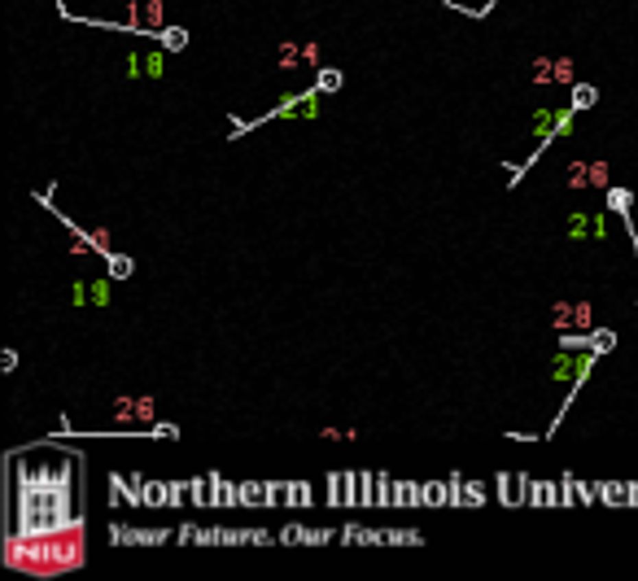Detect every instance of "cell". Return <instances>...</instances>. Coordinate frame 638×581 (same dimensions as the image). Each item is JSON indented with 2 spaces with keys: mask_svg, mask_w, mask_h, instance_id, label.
<instances>
[{
  "mask_svg": "<svg viewBox=\"0 0 638 581\" xmlns=\"http://www.w3.org/2000/svg\"><path fill=\"white\" fill-rule=\"evenodd\" d=\"M84 455L53 459V464H18L9 455L14 477H9V538H44V533L79 525L75 498H70V464Z\"/></svg>",
  "mask_w": 638,
  "mask_h": 581,
  "instance_id": "1",
  "label": "cell"
},
{
  "mask_svg": "<svg viewBox=\"0 0 638 581\" xmlns=\"http://www.w3.org/2000/svg\"><path fill=\"white\" fill-rule=\"evenodd\" d=\"M315 114H319V88H302V92H293V97H285V101L276 105V110H267L263 118H250V123H232V136L254 132V127L271 123V118H315Z\"/></svg>",
  "mask_w": 638,
  "mask_h": 581,
  "instance_id": "2",
  "label": "cell"
},
{
  "mask_svg": "<svg viewBox=\"0 0 638 581\" xmlns=\"http://www.w3.org/2000/svg\"><path fill=\"white\" fill-rule=\"evenodd\" d=\"M599 101V88L595 83H573V110H590Z\"/></svg>",
  "mask_w": 638,
  "mask_h": 581,
  "instance_id": "3",
  "label": "cell"
},
{
  "mask_svg": "<svg viewBox=\"0 0 638 581\" xmlns=\"http://www.w3.org/2000/svg\"><path fill=\"white\" fill-rule=\"evenodd\" d=\"M162 49H171V53H180V49H188V31H180V27H162Z\"/></svg>",
  "mask_w": 638,
  "mask_h": 581,
  "instance_id": "4",
  "label": "cell"
},
{
  "mask_svg": "<svg viewBox=\"0 0 638 581\" xmlns=\"http://www.w3.org/2000/svg\"><path fill=\"white\" fill-rule=\"evenodd\" d=\"M442 503H451V485L429 481V485H424V507H442Z\"/></svg>",
  "mask_w": 638,
  "mask_h": 581,
  "instance_id": "5",
  "label": "cell"
},
{
  "mask_svg": "<svg viewBox=\"0 0 638 581\" xmlns=\"http://www.w3.org/2000/svg\"><path fill=\"white\" fill-rule=\"evenodd\" d=\"M315 88H319V92H337V88H341V70L324 66V70L315 75Z\"/></svg>",
  "mask_w": 638,
  "mask_h": 581,
  "instance_id": "6",
  "label": "cell"
},
{
  "mask_svg": "<svg viewBox=\"0 0 638 581\" xmlns=\"http://www.w3.org/2000/svg\"><path fill=\"white\" fill-rule=\"evenodd\" d=\"M158 503H171L167 485H162V481H145V507H158Z\"/></svg>",
  "mask_w": 638,
  "mask_h": 581,
  "instance_id": "7",
  "label": "cell"
},
{
  "mask_svg": "<svg viewBox=\"0 0 638 581\" xmlns=\"http://www.w3.org/2000/svg\"><path fill=\"white\" fill-rule=\"evenodd\" d=\"M105 263H110V276H114V280H127V276H132V258H118V254H110Z\"/></svg>",
  "mask_w": 638,
  "mask_h": 581,
  "instance_id": "8",
  "label": "cell"
},
{
  "mask_svg": "<svg viewBox=\"0 0 638 581\" xmlns=\"http://www.w3.org/2000/svg\"><path fill=\"white\" fill-rule=\"evenodd\" d=\"M481 503H486V485L468 481V485H464V507H481Z\"/></svg>",
  "mask_w": 638,
  "mask_h": 581,
  "instance_id": "9",
  "label": "cell"
},
{
  "mask_svg": "<svg viewBox=\"0 0 638 581\" xmlns=\"http://www.w3.org/2000/svg\"><path fill=\"white\" fill-rule=\"evenodd\" d=\"M92 302H97V306H105V302H110V284H105V280H97V284H92Z\"/></svg>",
  "mask_w": 638,
  "mask_h": 581,
  "instance_id": "10",
  "label": "cell"
},
{
  "mask_svg": "<svg viewBox=\"0 0 638 581\" xmlns=\"http://www.w3.org/2000/svg\"><path fill=\"white\" fill-rule=\"evenodd\" d=\"M289 503H315V498H311V485L298 481V485H293V498H289Z\"/></svg>",
  "mask_w": 638,
  "mask_h": 581,
  "instance_id": "11",
  "label": "cell"
},
{
  "mask_svg": "<svg viewBox=\"0 0 638 581\" xmlns=\"http://www.w3.org/2000/svg\"><path fill=\"white\" fill-rule=\"evenodd\" d=\"M167 494H171V503L180 507V503H184V494H188V485H180V481H171V485H167Z\"/></svg>",
  "mask_w": 638,
  "mask_h": 581,
  "instance_id": "12",
  "label": "cell"
}]
</instances>
